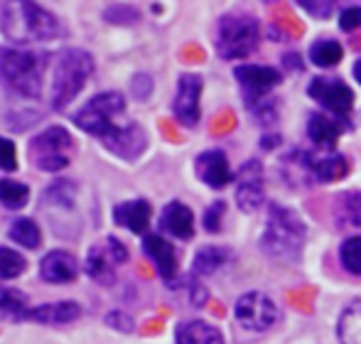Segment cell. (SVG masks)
Instances as JSON below:
<instances>
[{
    "instance_id": "cell-25",
    "label": "cell",
    "mask_w": 361,
    "mask_h": 344,
    "mask_svg": "<svg viewBox=\"0 0 361 344\" xmlns=\"http://www.w3.org/2000/svg\"><path fill=\"white\" fill-rule=\"evenodd\" d=\"M231 261V251L224 246H204L195 256V276H212Z\"/></svg>"
},
{
    "instance_id": "cell-19",
    "label": "cell",
    "mask_w": 361,
    "mask_h": 344,
    "mask_svg": "<svg viewBox=\"0 0 361 344\" xmlns=\"http://www.w3.org/2000/svg\"><path fill=\"white\" fill-rule=\"evenodd\" d=\"M150 204L145 199H133V202H123L114 209V221L123 229L133 231V234H143L150 224Z\"/></svg>"
},
{
    "instance_id": "cell-33",
    "label": "cell",
    "mask_w": 361,
    "mask_h": 344,
    "mask_svg": "<svg viewBox=\"0 0 361 344\" xmlns=\"http://www.w3.org/2000/svg\"><path fill=\"white\" fill-rule=\"evenodd\" d=\"M27 261L23 258V254L8 249V246H0V281H13V278L23 276Z\"/></svg>"
},
{
    "instance_id": "cell-22",
    "label": "cell",
    "mask_w": 361,
    "mask_h": 344,
    "mask_svg": "<svg viewBox=\"0 0 361 344\" xmlns=\"http://www.w3.org/2000/svg\"><path fill=\"white\" fill-rule=\"evenodd\" d=\"M177 344H224V335L214 325L202 320L182 322L175 332Z\"/></svg>"
},
{
    "instance_id": "cell-43",
    "label": "cell",
    "mask_w": 361,
    "mask_h": 344,
    "mask_svg": "<svg viewBox=\"0 0 361 344\" xmlns=\"http://www.w3.org/2000/svg\"><path fill=\"white\" fill-rule=\"evenodd\" d=\"M354 79H357V82L361 84V59L357 64H354Z\"/></svg>"
},
{
    "instance_id": "cell-28",
    "label": "cell",
    "mask_w": 361,
    "mask_h": 344,
    "mask_svg": "<svg viewBox=\"0 0 361 344\" xmlns=\"http://www.w3.org/2000/svg\"><path fill=\"white\" fill-rule=\"evenodd\" d=\"M8 236L25 249H39L42 244V231L32 219H15L8 229Z\"/></svg>"
},
{
    "instance_id": "cell-42",
    "label": "cell",
    "mask_w": 361,
    "mask_h": 344,
    "mask_svg": "<svg viewBox=\"0 0 361 344\" xmlns=\"http://www.w3.org/2000/svg\"><path fill=\"white\" fill-rule=\"evenodd\" d=\"M106 322L121 332H133V320H130L128 315H123V312H111V315L106 317Z\"/></svg>"
},
{
    "instance_id": "cell-10",
    "label": "cell",
    "mask_w": 361,
    "mask_h": 344,
    "mask_svg": "<svg viewBox=\"0 0 361 344\" xmlns=\"http://www.w3.org/2000/svg\"><path fill=\"white\" fill-rule=\"evenodd\" d=\"M233 77L241 84L243 99H246L248 106L266 99V96L271 94V89H276L283 79L278 69L266 67V64H263V67L261 64H241V67L233 69Z\"/></svg>"
},
{
    "instance_id": "cell-40",
    "label": "cell",
    "mask_w": 361,
    "mask_h": 344,
    "mask_svg": "<svg viewBox=\"0 0 361 344\" xmlns=\"http://www.w3.org/2000/svg\"><path fill=\"white\" fill-rule=\"evenodd\" d=\"M130 91H133L135 99L145 101L152 94V77L150 74H135L133 82H130Z\"/></svg>"
},
{
    "instance_id": "cell-36",
    "label": "cell",
    "mask_w": 361,
    "mask_h": 344,
    "mask_svg": "<svg viewBox=\"0 0 361 344\" xmlns=\"http://www.w3.org/2000/svg\"><path fill=\"white\" fill-rule=\"evenodd\" d=\"M334 3H337V0H298L300 8L307 10L312 18H322V20L332 15Z\"/></svg>"
},
{
    "instance_id": "cell-9",
    "label": "cell",
    "mask_w": 361,
    "mask_h": 344,
    "mask_svg": "<svg viewBox=\"0 0 361 344\" xmlns=\"http://www.w3.org/2000/svg\"><path fill=\"white\" fill-rule=\"evenodd\" d=\"M307 94L322 109H327V113L339 116V118H344L354 106V91L342 79L334 77H314L307 86Z\"/></svg>"
},
{
    "instance_id": "cell-17",
    "label": "cell",
    "mask_w": 361,
    "mask_h": 344,
    "mask_svg": "<svg viewBox=\"0 0 361 344\" xmlns=\"http://www.w3.org/2000/svg\"><path fill=\"white\" fill-rule=\"evenodd\" d=\"M160 226H162V231L172 234L175 239L187 241L195 236V214H192L190 207L182 204V202H170L160 214Z\"/></svg>"
},
{
    "instance_id": "cell-18",
    "label": "cell",
    "mask_w": 361,
    "mask_h": 344,
    "mask_svg": "<svg viewBox=\"0 0 361 344\" xmlns=\"http://www.w3.org/2000/svg\"><path fill=\"white\" fill-rule=\"evenodd\" d=\"M342 118L332 113H312L307 118V135L314 145L324 150H332L342 135Z\"/></svg>"
},
{
    "instance_id": "cell-11",
    "label": "cell",
    "mask_w": 361,
    "mask_h": 344,
    "mask_svg": "<svg viewBox=\"0 0 361 344\" xmlns=\"http://www.w3.org/2000/svg\"><path fill=\"white\" fill-rule=\"evenodd\" d=\"M202 89H204V82H202L200 74H182L180 82H177V94L175 101H172V113L180 121L185 128H195L200 123V99H202Z\"/></svg>"
},
{
    "instance_id": "cell-38",
    "label": "cell",
    "mask_w": 361,
    "mask_h": 344,
    "mask_svg": "<svg viewBox=\"0 0 361 344\" xmlns=\"http://www.w3.org/2000/svg\"><path fill=\"white\" fill-rule=\"evenodd\" d=\"M18 168V150L8 138H0V170L13 172Z\"/></svg>"
},
{
    "instance_id": "cell-32",
    "label": "cell",
    "mask_w": 361,
    "mask_h": 344,
    "mask_svg": "<svg viewBox=\"0 0 361 344\" xmlns=\"http://www.w3.org/2000/svg\"><path fill=\"white\" fill-rule=\"evenodd\" d=\"M339 261L342 268L352 276H361V236H349L342 246H339Z\"/></svg>"
},
{
    "instance_id": "cell-30",
    "label": "cell",
    "mask_w": 361,
    "mask_h": 344,
    "mask_svg": "<svg viewBox=\"0 0 361 344\" xmlns=\"http://www.w3.org/2000/svg\"><path fill=\"white\" fill-rule=\"evenodd\" d=\"M30 199L27 185L15 180H0V202H3L8 209H23Z\"/></svg>"
},
{
    "instance_id": "cell-1",
    "label": "cell",
    "mask_w": 361,
    "mask_h": 344,
    "mask_svg": "<svg viewBox=\"0 0 361 344\" xmlns=\"http://www.w3.org/2000/svg\"><path fill=\"white\" fill-rule=\"evenodd\" d=\"M0 30L15 44L49 42L59 37V20L35 0H8L0 13Z\"/></svg>"
},
{
    "instance_id": "cell-5",
    "label": "cell",
    "mask_w": 361,
    "mask_h": 344,
    "mask_svg": "<svg viewBox=\"0 0 361 344\" xmlns=\"http://www.w3.org/2000/svg\"><path fill=\"white\" fill-rule=\"evenodd\" d=\"M261 23L251 15H224L216 23L214 42L221 59H243L256 52Z\"/></svg>"
},
{
    "instance_id": "cell-8",
    "label": "cell",
    "mask_w": 361,
    "mask_h": 344,
    "mask_svg": "<svg viewBox=\"0 0 361 344\" xmlns=\"http://www.w3.org/2000/svg\"><path fill=\"white\" fill-rule=\"evenodd\" d=\"M233 315H236V322L248 332H266L271 330L278 322V305L273 302L271 295L266 293H246L236 300V307H233Z\"/></svg>"
},
{
    "instance_id": "cell-15",
    "label": "cell",
    "mask_w": 361,
    "mask_h": 344,
    "mask_svg": "<svg viewBox=\"0 0 361 344\" xmlns=\"http://www.w3.org/2000/svg\"><path fill=\"white\" fill-rule=\"evenodd\" d=\"M197 177L212 190H224L231 182V168H228V158L221 150H207L197 158Z\"/></svg>"
},
{
    "instance_id": "cell-37",
    "label": "cell",
    "mask_w": 361,
    "mask_h": 344,
    "mask_svg": "<svg viewBox=\"0 0 361 344\" xmlns=\"http://www.w3.org/2000/svg\"><path fill=\"white\" fill-rule=\"evenodd\" d=\"M224 211H226V204H224V202H214V204L204 211V229L209 231V234H216V231L221 229Z\"/></svg>"
},
{
    "instance_id": "cell-41",
    "label": "cell",
    "mask_w": 361,
    "mask_h": 344,
    "mask_svg": "<svg viewBox=\"0 0 361 344\" xmlns=\"http://www.w3.org/2000/svg\"><path fill=\"white\" fill-rule=\"evenodd\" d=\"M106 251H109V256L114 258V263H123L126 258H128L126 246L121 244L118 239H114V236H109V239H106Z\"/></svg>"
},
{
    "instance_id": "cell-31",
    "label": "cell",
    "mask_w": 361,
    "mask_h": 344,
    "mask_svg": "<svg viewBox=\"0 0 361 344\" xmlns=\"http://www.w3.org/2000/svg\"><path fill=\"white\" fill-rule=\"evenodd\" d=\"M27 302H25L23 293L3 290L0 288V317H10V320H23L27 317Z\"/></svg>"
},
{
    "instance_id": "cell-4",
    "label": "cell",
    "mask_w": 361,
    "mask_h": 344,
    "mask_svg": "<svg viewBox=\"0 0 361 344\" xmlns=\"http://www.w3.org/2000/svg\"><path fill=\"white\" fill-rule=\"evenodd\" d=\"M94 74V57L86 49H67L57 59L52 77V106L57 111L67 109L76 99L89 77Z\"/></svg>"
},
{
    "instance_id": "cell-24",
    "label": "cell",
    "mask_w": 361,
    "mask_h": 344,
    "mask_svg": "<svg viewBox=\"0 0 361 344\" xmlns=\"http://www.w3.org/2000/svg\"><path fill=\"white\" fill-rule=\"evenodd\" d=\"M114 258L109 256V251L104 249V246H94V249L89 251V256H86V273H89L94 281L104 283V285H109V283H114L116 273H114Z\"/></svg>"
},
{
    "instance_id": "cell-2",
    "label": "cell",
    "mask_w": 361,
    "mask_h": 344,
    "mask_svg": "<svg viewBox=\"0 0 361 344\" xmlns=\"http://www.w3.org/2000/svg\"><path fill=\"white\" fill-rule=\"evenodd\" d=\"M305 241H307V226L298 211L283 204L268 207L266 229L261 234L263 254L278 263H295L302 256Z\"/></svg>"
},
{
    "instance_id": "cell-39",
    "label": "cell",
    "mask_w": 361,
    "mask_h": 344,
    "mask_svg": "<svg viewBox=\"0 0 361 344\" xmlns=\"http://www.w3.org/2000/svg\"><path fill=\"white\" fill-rule=\"evenodd\" d=\"M361 25V5H352V8H344L342 15H339V27L344 32H352Z\"/></svg>"
},
{
    "instance_id": "cell-6",
    "label": "cell",
    "mask_w": 361,
    "mask_h": 344,
    "mask_svg": "<svg viewBox=\"0 0 361 344\" xmlns=\"http://www.w3.org/2000/svg\"><path fill=\"white\" fill-rule=\"evenodd\" d=\"M74 138L67 128L52 125L30 140V160L42 172H59L72 163Z\"/></svg>"
},
{
    "instance_id": "cell-21",
    "label": "cell",
    "mask_w": 361,
    "mask_h": 344,
    "mask_svg": "<svg viewBox=\"0 0 361 344\" xmlns=\"http://www.w3.org/2000/svg\"><path fill=\"white\" fill-rule=\"evenodd\" d=\"M81 315V307L72 300L64 302H47V305H39L35 310L27 312V320L42 322V325H67L74 322Z\"/></svg>"
},
{
    "instance_id": "cell-13",
    "label": "cell",
    "mask_w": 361,
    "mask_h": 344,
    "mask_svg": "<svg viewBox=\"0 0 361 344\" xmlns=\"http://www.w3.org/2000/svg\"><path fill=\"white\" fill-rule=\"evenodd\" d=\"M314 165H317V160H312L307 150H293L283 158L281 175L293 190H310L317 182Z\"/></svg>"
},
{
    "instance_id": "cell-20",
    "label": "cell",
    "mask_w": 361,
    "mask_h": 344,
    "mask_svg": "<svg viewBox=\"0 0 361 344\" xmlns=\"http://www.w3.org/2000/svg\"><path fill=\"white\" fill-rule=\"evenodd\" d=\"M39 276L47 283H69L76 278V261L67 251H52L39 263Z\"/></svg>"
},
{
    "instance_id": "cell-16",
    "label": "cell",
    "mask_w": 361,
    "mask_h": 344,
    "mask_svg": "<svg viewBox=\"0 0 361 344\" xmlns=\"http://www.w3.org/2000/svg\"><path fill=\"white\" fill-rule=\"evenodd\" d=\"M143 251L167 283L177 276V254L167 239H162L160 234H147L143 239Z\"/></svg>"
},
{
    "instance_id": "cell-35",
    "label": "cell",
    "mask_w": 361,
    "mask_h": 344,
    "mask_svg": "<svg viewBox=\"0 0 361 344\" xmlns=\"http://www.w3.org/2000/svg\"><path fill=\"white\" fill-rule=\"evenodd\" d=\"M104 20L114 25H133L140 20V13L135 8H130V5H111L104 13Z\"/></svg>"
},
{
    "instance_id": "cell-14",
    "label": "cell",
    "mask_w": 361,
    "mask_h": 344,
    "mask_svg": "<svg viewBox=\"0 0 361 344\" xmlns=\"http://www.w3.org/2000/svg\"><path fill=\"white\" fill-rule=\"evenodd\" d=\"M106 148L111 153L121 155L123 160H135L147 145V135L138 123H128V125H118L109 138H104Z\"/></svg>"
},
{
    "instance_id": "cell-23",
    "label": "cell",
    "mask_w": 361,
    "mask_h": 344,
    "mask_svg": "<svg viewBox=\"0 0 361 344\" xmlns=\"http://www.w3.org/2000/svg\"><path fill=\"white\" fill-rule=\"evenodd\" d=\"M334 221L339 229H361V192H342L334 199Z\"/></svg>"
},
{
    "instance_id": "cell-34",
    "label": "cell",
    "mask_w": 361,
    "mask_h": 344,
    "mask_svg": "<svg viewBox=\"0 0 361 344\" xmlns=\"http://www.w3.org/2000/svg\"><path fill=\"white\" fill-rule=\"evenodd\" d=\"M74 195H76L74 185L72 182H64V180L49 185V190H47V199H52L54 204L64 207V209H72L74 207Z\"/></svg>"
},
{
    "instance_id": "cell-7",
    "label": "cell",
    "mask_w": 361,
    "mask_h": 344,
    "mask_svg": "<svg viewBox=\"0 0 361 344\" xmlns=\"http://www.w3.org/2000/svg\"><path fill=\"white\" fill-rule=\"evenodd\" d=\"M126 111V101L118 91H109V94H99L89 101L81 111L74 113L76 128H81L89 135H99V138H109L118 125L116 118Z\"/></svg>"
},
{
    "instance_id": "cell-29",
    "label": "cell",
    "mask_w": 361,
    "mask_h": 344,
    "mask_svg": "<svg viewBox=\"0 0 361 344\" xmlns=\"http://www.w3.org/2000/svg\"><path fill=\"white\" fill-rule=\"evenodd\" d=\"M314 172H317V182H337L342 177H347L349 163L344 155H327V158L317 160Z\"/></svg>"
},
{
    "instance_id": "cell-27",
    "label": "cell",
    "mask_w": 361,
    "mask_h": 344,
    "mask_svg": "<svg viewBox=\"0 0 361 344\" xmlns=\"http://www.w3.org/2000/svg\"><path fill=\"white\" fill-rule=\"evenodd\" d=\"M342 57H344V47L339 42H334V39H319L310 49V62L314 67H324V69L337 67L342 62Z\"/></svg>"
},
{
    "instance_id": "cell-26",
    "label": "cell",
    "mask_w": 361,
    "mask_h": 344,
    "mask_svg": "<svg viewBox=\"0 0 361 344\" xmlns=\"http://www.w3.org/2000/svg\"><path fill=\"white\" fill-rule=\"evenodd\" d=\"M337 335L342 344H361V300H357L342 312Z\"/></svg>"
},
{
    "instance_id": "cell-12",
    "label": "cell",
    "mask_w": 361,
    "mask_h": 344,
    "mask_svg": "<svg viewBox=\"0 0 361 344\" xmlns=\"http://www.w3.org/2000/svg\"><path fill=\"white\" fill-rule=\"evenodd\" d=\"M266 202V190H263V165L258 160H248L241 170L236 172V204L243 211H256Z\"/></svg>"
},
{
    "instance_id": "cell-3",
    "label": "cell",
    "mask_w": 361,
    "mask_h": 344,
    "mask_svg": "<svg viewBox=\"0 0 361 344\" xmlns=\"http://www.w3.org/2000/svg\"><path fill=\"white\" fill-rule=\"evenodd\" d=\"M44 62L47 59L35 52L0 47V79L15 94L27 96V99H37L39 91H42Z\"/></svg>"
}]
</instances>
